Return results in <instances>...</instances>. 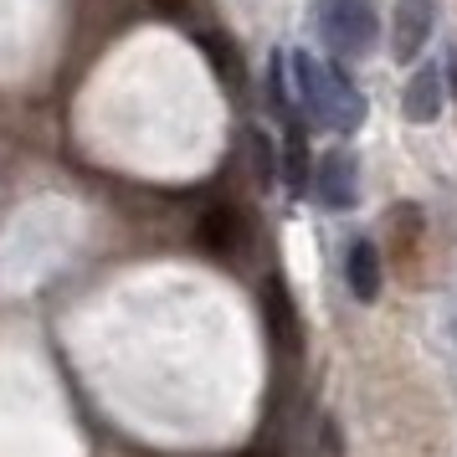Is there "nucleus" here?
<instances>
[{"label":"nucleus","instance_id":"obj_1","mask_svg":"<svg viewBox=\"0 0 457 457\" xmlns=\"http://www.w3.org/2000/svg\"><path fill=\"white\" fill-rule=\"evenodd\" d=\"M288 62H293L298 108H303L319 129H329V134H354V129L365 124V93L354 87V78L339 62H319L303 46H293Z\"/></svg>","mask_w":457,"mask_h":457},{"label":"nucleus","instance_id":"obj_2","mask_svg":"<svg viewBox=\"0 0 457 457\" xmlns=\"http://www.w3.org/2000/svg\"><path fill=\"white\" fill-rule=\"evenodd\" d=\"M313 26L334 57H370L380 37L370 0H313Z\"/></svg>","mask_w":457,"mask_h":457},{"label":"nucleus","instance_id":"obj_3","mask_svg":"<svg viewBox=\"0 0 457 457\" xmlns=\"http://www.w3.org/2000/svg\"><path fill=\"white\" fill-rule=\"evenodd\" d=\"M313 195H319V206H329V211L360 206V160H354L350 149H329L313 165Z\"/></svg>","mask_w":457,"mask_h":457},{"label":"nucleus","instance_id":"obj_4","mask_svg":"<svg viewBox=\"0 0 457 457\" xmlns=\"http://www.w3.org/2000/svg\"><path fill=\"white\" fill-rule=\"evenodd\" d=\"M436 11L442 0H395V16H391V57L395 62H411L416 52L427 46L436 26Z\"/></svg>","mask_w":457,"mask_h":457},{"label":"nucleus","instance_id":"obj_5","mask_svg":"<svg viewBox=\"0 0 457 457\" xmlns=\"http://www.w3.org/2000/svg\"><path fill=\"white\" fill-rule=\"evenodd\" d=\"M278 175H283L288 195H303V190H313V154H309V134H303V124H298V119H288V129H283Z\"/></svg>","mask_w":457,"mask_h":457},{"label":"nucleus","instance_id":"obj_6","mask_svg":"<svg viewBox=\"0 0 457 457\" xmlns=\"http://www.w3.org/2000/svg\"><path fill=\"white\" fill-rule=\"evenodd\" d=\"M262 309H268V329L278 345H288L298 354V339H303V324H298V309H293V293L283 278H268L262 283Z\"/></svg>","mask_w":457,"mask_h":457},{"label":"nucleus","instance_id":"obj_7","mask_svg":"<svg viewBox=\"0 0 457 457\" xmlns=\"http://www.w3.org/2000/svg\"><path fill=\"white\" fill-rule=\"evenodd\" d=\"M345 283H350V293L360 303L380 298V247H375L370 237L350 242V252H345Z\"/></svg>","mask_w":457,"mask_h":457},{"label":"nucleus","instance_id":"obj_8","mask_svg":"<svg viewBox=\"0 0 457 457\" xmlns=\"http://www.w3.org/2000/svg\"><path fill=\"white\" fill-rule=\"evenodd\" d=\"M401 113L411 124H432L442 113V72L436 67H416L411 72V83L401 87Z\"/></svg>","mask_w":457,"mask_h":457},{"label":"nucleus","instance_id":"obj_9","mask_svg":"<svg viewBox=\"0 0 457 457\" xmlns=\"http://www.w3.org/2000/svg\"><path fill=\"white\" fill-rule=\"evenodd\" d=\"M195 237H201V247H211V252H231L237 242H242V211L237 206H211L206 216H201Z\"/></svg>","mask_w":457,"mask_h":457},{"label":"nucleus","instance_id":"obj_10","mask_svg":"<svg viewBox=\"0 0 457 457\" xmlns=\"http://www.w3.org/2000/svg\"><path fill=\"white\" fill-rule=\"evenodd\" d=\"M288 72H293L288 52H272V62H268V104H272V113H278L283 124L303 113V108H298V93L288 87Z\"/></svg>","mask_w":457,"mask_h":457},{"label":"nucleus","instance_id":"obj_11","mask_svg":"<svg viewBox=\"0 0 457 457\" xmlns=\"http://www.w3.org/2000/svg\"><path fill=\"white\" fill-rule=\"evenodd\" d=\"M247 149H252V165H257V186L272 190V180H278V165H272L268 134H262V129H247Z\"/></svg>","mask_w":457,"mask_h":457},{"label":"nucleus","instance_id":"obj_12","mask_svg":"<svg viewBox=\"0 0 457 457\" xmlns=\"http://www.w3.org/2000/svg\"><path fill=\"white\" fill-rule=\"evenodd\" d=\"M201 46L211 52V62H216V72H221V78H231V72H237V67H231V42H227V37H216V31H211V37H201Z\"/></svg>","mask_w":457,"mask_h":457},{"label":"nucleus","instance_id":"obj_13","mask_svg":"<svg viewBox=\"0 0 457 457\" xmlns=\"http://www.w3.org/2000/svg\"><path fill=\"white\" fill-rule=\"evenodd\" d=\"M447 87H453V98H457V46L447 52Z\"/></svg>","mask_w":457,"mask_h":457},{"label":"nucleus","instance_id":"obj_14","mask_svg":"<svg viewBox=\"0 0 457 457\" xmlns=\"http://www.w3.org/2000/svg\"><path fill=\"white\" fill-rule=\"evenodd\" d=\"M242 457H278V447H268V442H262V447H252V453H242Z\"/></svg>","mask_w":457,"mask_h":457},{"label":"nucleus","instance_id":"obj_15","mask_svg":"<svg viewBox=\"0 0 457 457\" xmlns=\"http://www.w3.org/2000/svg\"><path fill=\"white\" fill-rule=\"evenodd\" d=\"M453 329H457V324H453Z\"/></svg>","mask_w":457,"mask_h":457}]
</instances>
